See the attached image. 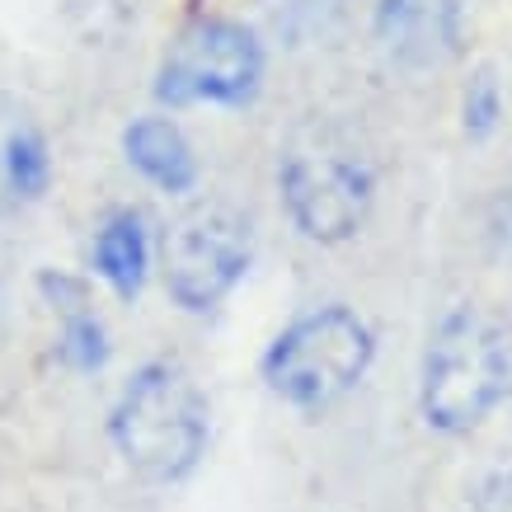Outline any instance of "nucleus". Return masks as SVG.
<instances>
[{
	"instance_id": "obj_11",
	"label": "nucleus",
	"mask_w": 512,
	"mask_h": 512,
	"mask_svg": "<svg viewBox=\"0 0 512 512\" xmlns=\"http://www.w3.org/2000/svg\"><path fill=\"white\" fill-rule=\"evenodd\" d=\"M90 264L99 278L109 282V292L118 301H137L146 278H151V264H156V245H151L146 217L137 207H113L109 217L99 221Z\"/></svg>"
},
{
	"instance_id": "obj_1",
	"label": "nucleus",
	"mask_w": 512,
	"mask_h": 512,
	"mask_svg": "<svg viewBox=\"0 0 512 512\" xmlns=\"http://www.w3.org/2000/svg\"><path fill=\"white\" fill-rule=\"evenodd\" d=\"M512 395V325L480 301L451 306L419 357V419L442 437H466Z\"/></svg>"
},
{
	"instance_id": "obj_10",
	"label": "nucleus",
	"mask_w": 512,
	"mask_h": 512,
	"mask_svg": "<svg viewBox=\"0 0 512 512\" xmlns=\"http://www.w3.org/2000/svg\"><path fill=\"white\" fill-rule=\"evenodd\" d=\"M123 156L160 193H193L202 179L198 151H193L188 132L165 113H141L123 127Z\"/></svg>"
},
{
	"instance_id": "obj_3",
	"label": "nucleus",
	"mask_w": 512,
	"mask_h": 512,
	"mask_svg": "<svg viewBox=\"0 0 512 512\" xmlns=\"http://www.w3.org/2000/svg\"><path fill=\"white\" fill-rule=\"evenodd\" d=\"M278 198L292 231L311 245H348L376 207V170L343 127L306 123L278 151Z\"/></svg>"
},
{
	"instance_id": "obj_9",
	"label": "nucleus",
	"mask_w": 512,
	"mask_h": 512,
	"mask_svg": "<svg viewBox=\"0 0 512 512\" xmlns=\"http://www.w3.org/2000/svg\"><path fill=\"white\" fill-rule=\"evenodd\" d=\"M52 184V146L33 113L0 94V217L38 202Z\"/></svg>"
},
{
	"instance_id": "obj_8",
	"label": "nucleus",
	"mask_w": 512,
	"mask_h": 512,
	"mask_svg": "<svg viewBox=\"0 0 512 512\" xmlns=\"http://www.w3.org/2000/svg\"><path fill=\"white\" fill-rule=\"evenodd\" d=\"M38 292L57 315V357H62V367H71V372H104L113 343L90 301V282L71 278L62 268H43L38 273Z\"/></svg>"
},
{
	"instance_id": "obj_14",
	"label": "nucleus",
	"mask_w": 512,
	"mask_h": 512,
	"mask_svg": "<svg viewBox=\"0 0 512 512\" xmlns=\"http://www.w3.org/2000/svg\"><path fill=\"white\" fill-rule=\"evenodd\" d=\"M470 512H512V451H503L470 489Z\"/></svg>"
},
{
	"instance_id": "obj_12",
	"label": "nucleus",
	"mask_w": 512,
	"mask_h": 512,
	"mask_svg": "<svg viewBox=\"0 0 512 512\" xmlns=\"http://www.w3.org/2000/svg\"><path fill=\"white\" fill-rule=\"evenodd\" d=\"M259 5H264L268 29L287 47L325 43L343 24V10H348V0H259Z\"/></svg>"
},
{
	"instance_id": "obj_6",
	"label": "nucleus",
	"mask_w": 512,
	"mask_h": 512,
	"mask_svg": "<svg viewBox=\"0 0 512 512\" xmlns=\"http://www.w3.org/2000/svg\"><path fill=\"white\" fill-rule=\"evenodd\" d=\"M156 264L179 311H217L254 264V221L231 202H193L165 226Z\"/></svg>"
},
{
	"instance_id": "obj_5",
	"label": "nucleus",
	"mask_w": 512,
	"mask_h": 512,
	"mask_svg": "<svg viewBox=\"0 0 512 512\" xmlns=\"http://www.w3.org/2000/svg\"><path fill=\"white\" fill-rule=\"evenodd\" d=\"M264 71L268 52L254 24L231 15H193L160 52L151 90L165 109H188V104L245 109L264 90Z\"/></svg>"
},
{
	"instance_id": "obj_4",
	"label": "nucleus",
	"mask_w": 512,
	"mask_h": 512,
	"mask_svg": "<svg viewBox=\"0 0 512 512\" xmlns=\"http://www.w3.org/2000/svg\"><path fill=\"white\" fill-rule=\"evenodd\" d=\"M376 362V329L343 301L311 306L268 339L259 376L296 414H325L348 400Z\"/></svg>"
},
{
	"instance_id": "obj_2",
	"label": "nucleus",
	"mask_w": 512,
	"mask_h": 512,
	"mask_svg": "<svg viewBox=\"0 0 512 512\" xmlns=\"http://www.w3.org/2000/svg\"><path fill=\"white\" fill-rule=\"evenodd\" d=\"M109 442L146 484H184L212 442V404L174 357H151L123 381L109 409Z\"/></svg>"
},
{
	"instance_id": "obj_13",
	"label": "nucleus",
	"mask_w": 512,
	"mask_h": 512,
	"mask_svg": "<svg viewBox=\"0 0 512 512\" xmlns=\"http://www.w3.org/2000/svg\"><path fill=\"white\" fill-rule=\"evenodd\" d=\"M498 123H503V85H498L494 66H480L461 90V132L470 141H484L498 132Z\"/></svg>"
},
{
	"instance_id": "obj_7",
	"label": "nucleus",
	"mask_w": 512,
	"mask_h": 512,
	"mask_svg": "<svg viewBox=\"0 0 512 512\" xmlns=\"http://www.w3.org/2000/svg\"><path fill=\"white\" fill-rule=\"evenodd\" d=\"M372 43L404 76L442 71L466 52V0H376Z\"/></svg>"
}]
</instances>
